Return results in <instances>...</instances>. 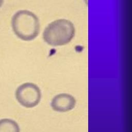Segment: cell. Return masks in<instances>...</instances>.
<instances>
[{
  "instance_id": "cell-1",
  "label": "cell",
  "mask_w": 132,
  "mask_h": 132,
  "mask_svg": "<svg viewBox=\"0 0 132 132\" xmlns=\"http://www.w3.org/2000/svg\"><path fill=\"white\" fill-rule=\"evenodd\" d=\"M11 24L14 34L20 39L29 41L35 39L40 29L37 16L27 10H20L12 17Z\"/></svg>"
},
{
  "instance_id": "cell-3",
  "label": "cell",
  "mask_w": 132,
  "mask_h": 132,
  "mask_svg": "<svg viewBox=\"0 0 132 132\" xmlns=\"http://www.w3.org/2000/svg\"><path fill=\"white\" fill-rule=\"evenodd\" d=\"M15 95L18 102L26 108L35 107L39 103L41 98L40 88L31 82H25L19 86Z\"/></svg>"
},
{
  "instance_id": "cell-4",
  "label": "cell",
  "mask_w": 132,
  "mask_h": 132,
  "mask_svg": "<svg viewBox=\"0 0 132 132\" xmlns=\"http://www.w3.org/2000/svg\"><path fill=\"white\" fill-rule=\"evenodd\" d=\"M75 104L76 100L72 95L68 93H60L54 97L51 105L55 111L64 112L73 109Z\"/></svg>"
},
{
  "instance_id": "cell-2",
  "label": "cell",
  "mask_w": 132,
  "mask_h": 132,
  "mask_svg": "<svg viewBox=\"0 0 132 132\" xmlns=\"http://www.w3.org/2000/svg\"><path fill=\"white\" fill-rule=\"evenodd\" d=\"M75 27L70 21L58 19L50 23L43 33L44 41L48 45L57 46L69 43L75 36Z\"/></svg>"
},
{
  "instance_id": "cell-5",
  "label": "cell",
  "mask_w": 132,
  "mask_h": 132,
  "mask_svg": "<svg viewBox=\"0 0 132 132\" xmlns=\"http://www.w3.org/2000/svg\"><path fill=\"white\" fill-rule=\"evenodd\" d=\"M0 132H20L18 123L10 119L0 120Z\"/></svg>"
},
{
  "instance_id": "cell-6",
  "label": "cell",
  "mask_w": 132,
  "mask_h": 132,
  "mask_svg": "<svg viewBox=\"0 0 132 132\" xmlns=\"http://www.w3.org/2000/svg\"><path fill=\"white\" fill-rule=\"evenodd\" d=\"M4 0H0V8L2 6L3 3H4Z\"/></svg>"
}]
</instances>
